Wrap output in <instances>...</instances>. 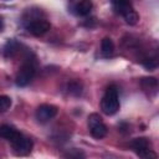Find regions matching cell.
Masks as SVG:
<instances>
[{"label":"cell","mask_w":159,"mask_h":159,"mask_svg":"<svg viewBox=\"0 0 159 159\" xmlns=\"http://www.w3.org/2000/svg\"><path fill=\"white\" fill-rule=\"evenodd\" d=\"M101 50H102V52H103L104 56L112 55L113 51H114V43H113V41L109 37H104L102 40V42H101Z\"/></svg>","instance_id":"cell-13"},{"label":"cell","mask_w":159,"mask_h":159,"mask_svg":"<svg viewBox=\"0 0 159 159\" xmlns=\"http://www.w3.org/2000/svg\"><path fill=\"white\" fill-rule=\"evenodd\" d=\"M12 145V152L19 155V157H25V155H29L32 150V147H34V143L30 138L25 137V135H20L15 142L11 143Z\"/></svg>","instance_id":"cell-4"},{"label":"cell","mask_w":159,"mask_h":159,"mask_svg":"<svg viewBox=\"0 0 159 159\" xmlns=\"http://www.w3.org/2000/svg\"><path fill=\"white\" fill-rule=\"evenodd\" d=\"M130 147L133 148V150H139V149H145V148H152V143L148 138L145 137H139V138H134L130 142Z\"/></svg>","instance_id":"cell-11"},{"label":"cell","mask_w":159,"mask_h":159,"mask_svg":"<svg viewBox=\"0 0 159 159\" xmlns=\"http://www.w3.org/2000/svg\"><path fill=\"white\" fill-rule=\"evenodd\" d=\"M142 63H143V66H144L147 70H154V68H157V66H158V61H157L155 57H147V58H144V60L142 61Z\"/></svg>","instance_id":"cell-19"},{"label":"cell","mask_w":159,"mask_h":159,"mask_svg":"<svg viewBox=\"0 0 159 159\" xmlns=\"http://www.w3.org/2000/svg\"><path fill=\"white\" fill-rule=\"evenodd\" d=\"M101 109L107 116H112L118 112L119 98H118V89L116 86H109L106 89V93L101 99Z\"/></svg>","instance_id":"cell-1"},{"label":"cell","mask_w":159,"mask_h":159,"mask_svg":"<svg viewBox=\"0 0 159 159\" xmlns=\"http://www.w3.org/2000/svg\"><path fill=\"white\" fill-rule=\"evenodd\" d=\"M58 112V108L53 104H48V103H45V104H41L37 107L36 109V119L41 123H46L48 122L50 119H52Z\"/></svg>","instance_id":"cell-5"},{"label":"cell","mask_w":159,"mask_h":159,"mask_svg":"<svg viewBox=\"0 0 159 159\" xmlns=\"http://www.w3.org/2000/svg\"><path fill=\"white\" fill-rule=\"evenodd\" d=\"M19 48H20V45H19L17 41H15V40H9V41L6 42V45L4 46V50H2L4 56H5V57H14V56L19 52Z\"/></svg>","instance_id":"cell-10"},{"label":"cell","mask_w":159,"mask_h":159,"mask_svg":"<svg viewBox=\"0 0 159 159\" xmlns=\"http://www.w3.org/2000/svg\"><path fill=\"white\" fill-rule=\"evenodd\" d=\"M35 72H36L35 66H34L31 62L24 63V65L19 68V71H17V75H16V78H15V80H16V84L20 86V87L27 86V84L31 82V80L34 78Z\"/></svg>","instance_id":"cell-3"},{"label":"cell","mask_w":159,"mask_h":159,"mask_svg":"<svg viewBox=\"0 0 159 159\" xmlns=\"http://www.w3.org/2000/svg\"><path fill=\"white\" fill-rule=\"evenodd\" d=\"M11 107V98L4 94H0V113L6 112Z\"/></svg>","instance_id":"cell-17"},{"label":"cell","mask_w":159,"mask_h":159,"mask_svg":"<svg viewBox=\"0 0 159 159\" xmlns=\"http://www.w3.org/2000/svg\"><path fill=\"white\" fill-rule=\"evenodd\" d=\"M124 20L129 25H135L138 22V20H139V15L134 10H132V11H129V12H127L124 15Z\"/></svg>","instance_id":"cell-18"},{"label":"cell","mask_w":159,"mask_h":159,"mask_svg":"<svg viewBox=\"0 0 159 159\" xmlns=\"http://www.w3.org/2000/svg\"><path fill=\"white\" fill-rule=\"evenodd\" d=\"M140 86L144 91H154L158 88V80L155 77H143L140 80Z\"/></svg>","instance_id":"cell-12"},{"label":"cell","mask_w":159,"mask_h":159,"mask_svg":"<svg viewBox=\"0 0 159 159\" xmlns=\"http://www.w3.org/2000/svg\"><path fill=\"white\" fill-rule=\"evenodd\" d=\"M2 29H4V20L2 17H0V32L2 31Z\"/></svg>","instance_id":"cell-20"},{"label":"cell","mask_w":159,"mask_h":159,"mask_svg":"<svg viewBox=\"0 0 159 159\" xmlns=\"http://www.w3.org/2000/svg\"><path fill=\"white\" fill-rule=\"evenodd\" d=\"M67 88H68V92L71 94H73V96H80L82 93V84L78 81L70 82L68 86H67Z\"/></svg>","instance_id":"cell-16"},{"label":"cell","mask_w":159,"mask_h":159,"mask_svg":"<svg viewBox=\"0 0 159 159\" xmlns=\"http://www.w3.org/2000/svg\"><path fill=\"white\" fill-rule=\"evenodd\" d=\"M135 154H137L140 159H158L157 153H155L152 148H145V149L135 150Z\"/></svg>","instance_id":"cell-15"},{"label":"cell","mask_w":159,"mask_h":159,"mask_svg":"<svg viewBox=\"0 0 159 159\" xmlns=\"http://www.w3.org/2000/svg\"><path fill=\"white\" fill-rule=\"evenodd\" d=\"M112 6H113V10L119 14V15H125L127 12L132 11L133 10V6L129 1H113L112 2Z\"/></svg>","instance_id":"cell-9"},{"label":"cell","mask_w":159,"mask_h":159,"mask_svg":"<svg viewBox=\"0 0 159 159\" xmlns=\"http://www.w3.org/2000/svg\"><path fill=\"white\" fill-rule=\"evenodd\" d=\"M50 27H51L50 22L43 19H36L27 24V30L34 36H42L50 30Z\"/></svg>","instance_id":"cell-6"},{"label":"cell","mask_w":159,"mask_h":159,"mask_svg":"<svg viewBox=\"0 0 159 159\" xmlns=\"http://www.w3.org/2000/svg\"><path fill=\"white\" fill-rule=\"evenodd\" d=\"M21 135V133L19 130H16L14 127L9 125V124H2L0 125V137L9 140V142H15L19 137Z\"/></svg>","instance_id":"cell-7"},{"label":"cell","mask_w":159,"mask_h":159,"mask_svg":"<svg viewBox=\"0 0 159 159\" xmlns=\"http://www.w3.org/2000/svg\"><path fill=\"white\" fill-rule=\"evenodd\" d=\"M65 159H86V154L78 148H72L65 153Z\"/></svg>","instance_id":"cell-14"},{"label":"cell","mask_w":159,"mask_h":159,"mask_svg":"<svg viewBox=\"0 0 159 159\" xmlns=\"http://www.w3.org/2000/svg\"><path fill=\"white\" fill-rule=\"evenodd\" d=\"M92 10V2L88 0H82L78 1L73 5L72 11L77 15V16H87Z\"/></svg>","instance_id":"cell-8"},{"label":"cell","mask_w":159,"mask_h":159,"mask_svg":"<svg viewBox=\"0 0 159 159\" xmlns=\"http://www.w3.org/2000/svg\"><path fill=\"white\" fill-rule=\"evenodd\" d=\"M88 127L91 135L96 139H101L107 135V127L98 113H91L88 116Z\"/></svg>","instance_id":"cell-2"}]
</instances>
